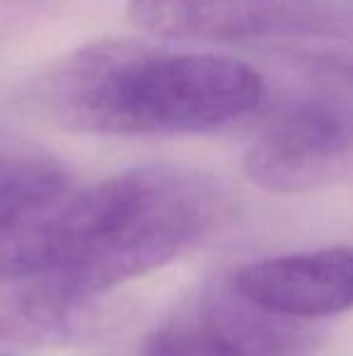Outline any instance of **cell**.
Segmentation results:
<instances>
[{"instance_id": "cell-8", "label": "cell", "mask_w": 353, "mask_h": 356, "mask_svg": "<svg viewBox=\"0 0 353 356\" xmlns=\"http://www.w3.org/2000/svg\"><path fill=\"white\" fill-rule=\"evenodd\" d=\"M78 310L53 277L0 279V342H61Z\"/></svg>"}, {"instance_id": "cell-7", "label": "cell", "mask_w": 353, "mask_h": 356, "mask_svg": "<svg viewBox=\"0 0 353 356\" xmlns=\"http://www.w3.org/2000/svg\"><path fill=\"white\" fill-rule=\"evenodd\" d=\"M193 320L240 356H310L320 342L312 323L271 313L237 293L230 282L208 289Z\"/></svg>"}, {"instance_id": "cell-4", "label": "cell", "mask_w": 353, "mask_h": 356, "mask_svg": "<svg viewBox=\"0 0 353 356\" xmlns=\"http://www.w3.org/2000/svg\"><path fill=\"white\" fill-rule=\"evenodd\" d=\"M128 17L157 39L216 44L349 39V0H131Z\"/></svg>"}, {"instance_id": "cell-1", "label": "cell", "mask_w": 353, "mask_h": 356, "mask_svg": "<svg viewBox=\"0 0 353 356\" xmlns=\"http://www.w3.org/2000/svg\"><path fill=\"white\" fill-rule=\"evenodd\" d=\"M32 99L58 127L97 136H189L257 112L264 80L230 56L104 39L44 71Z\"/></svg>"}, {"instance_id": "cell-5", "label": "cell", "mask_w": 353, "mask_h": 356, "mask_svg": "<svg viewBox=\"0 0 353 356\" xmlns=\"http://www.w3.org/2000/svg\"><path fill=\"white\" fill-rule=\"evenodd\" d=\"M80 184L53 158H0V279L51 277L61 262Z\"/></svg>"}, {"instance_id": "cell-9", "label": "cell", "mask_w": 353, "mask_h": 356, "mask_svg": "<svg viewBox=\"0 0 353 356\" xmlns=\"http://www.w3.org/2000/svg\"><path fill=\"white\" fill-rule=\"evenodd\" d=\"M146 356H240L211 337L196 320L167 325L146 344Z\"/></svg>"}, {"instance_id": "cell-3", "label": "cell", "mask_w": 353, "mask_h": 356, "mask_svg": "<svg viewBox=\"0 0 353 356\" xmlns=\"http://www.w3.org/2000/svg\"><path fill=\"white\" fill-rule=\"evenodd\" d=\"M349 78L336 63L302 92L278 104L245 155V172L273 194H310L351 175Z\"/></svg>"}, {"instance_id": "cell-2", "label": "cell", "mask_w": 353, "mask_h": 356, "mask_svg": "<svg viewBox=\"0 0 353 356\" xmlns=\"http://www.w3.org/2000/svg\"><path fill=\"white\" fill-rule=\"evenodd\" d=\"M208 175L146 165L80 187L53 282L78 305L165 267L198 245L225 213Z\"/></svg>"}, {"instance_id": "cell-6", "label": "cell", "mask_w": 353, "mask_h": 356, "mask_svg": "<svg viewBox=\"0 0 353 356\" xmlns=\"http://www.w3.org/2000/svg\"><path fill=\"white\" fill-rule=\"evenodd\" d=\"M227 282L271 313L315 323L351 308L353 254L349 248H327L268 257L240 267Z\"/></svg>"}]
</instances>
